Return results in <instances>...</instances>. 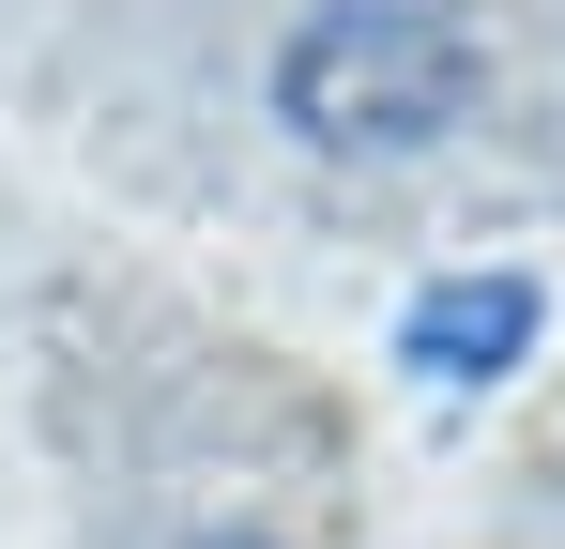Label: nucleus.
Listing matches in <instances>:
<instances>
[{
  "instance_id": "2",
  "label": "nucleus",
  "mask_w": 565,
  "mask_h": 549,
  "mask_svg": "<svg viewBox=\"0 0 565 549\" xmlns=\"http://www.w3.org/2000/svg\"><path fill=\"white\" fill-rule=\"evenodd\" d=\"M551 336V290L535 274H444L413 321H397V366L428 381V397H489V381H520Z\"/></svg>"
},
{
  "instance_id": "1",
  "label": "nucleus",
  "mask_w": 565,
  "mask_h": 549,
  "mask_svg": "<svg viewBox=\"0 0 565 549\" xmlns=\"http://www.w3.org/2000/svg\"><path fill=\"white\" fill-rule=\"evenodd\" d=\"M489 92V46H473L444 0H306L276 46V122L337 169H397V153H444Z\"/></svg>"
},
{
  "instance_id": "3",
  "label": "nucleus",
  "mask_w": 565,
  "mask_h": 549,
  "mask_svg": "<svg viewBox=\"0 0 565 549\" xmlns=\"http://www.w3.org/2000/svg\"><path fill=\"white\" fill-rule=\"evenodd\" d=\"M199 549H276V535H199Z\"/></svg>"
}]
</instances>
